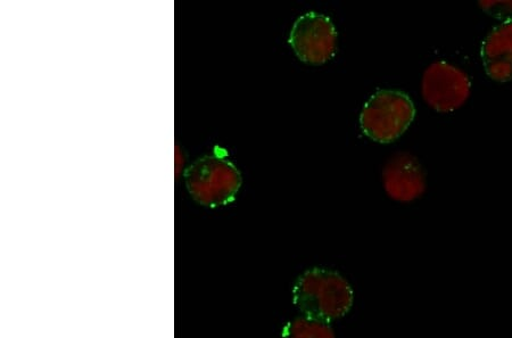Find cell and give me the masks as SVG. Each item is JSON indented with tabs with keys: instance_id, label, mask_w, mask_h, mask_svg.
Instances as JSON below:
<instances>
[{
	"instance_id": "obj_1",
	"label": "cell",
	"mask_w": 512,
	"mask_h": 338,
	"mask_svg": "<svg viewBox=\"0 0 512 338\" xmlns=\"http://www.w3.org/2000/svg\"><path fill=\"white\" fill-rule=\"evenodd\" d=\"M292 300L301 316L332 324L351 311L354 292L340 272L311 268L295 280Z\"/></svg>"
},
{
	"instance_id": "obj_8",
	"label": "cell",
	"mask_w": 512,
	"mask_h": 338,
	"mask_svg": "<svg viewBox=\"0 0 512 338\" xmlns=\"http://www.w3.org/2000/svg\"><path fill=\"white\" fill-rule=\"evenodd\" d=\"M282 335L283 338H336L330 324L303 316L288 321Z\"/></svg>"
},
{
	"instance_id": "obj_4",
	"label": "cell",
	"mask_w": 512,
	"mask_h": 338,
	"mask_svg": "<svg viewBox=\"0 0 512 338\" xmlns=\"http://www.w3.org/2000/svg\"><path fill=\"white\" fill-rule=\"evenodd\" d=\"M472 93V82L465 71L448 62H434L421 79V95L431 109L451 113L460 109Z\"/></svg>"
},
{
	"instance_id": "obj_2",
	"label": "cell",
	"mask_w": 512,
	"mask_h": 338,
	"mask_svg": "<svg viewBox=\"0 0 512 338\" xmlns=\"http://www.w3.org/2000/svg\"><path fill=\"white\" fill-rule=\"evenodd\" d=\"M185 181L193 199L209 208L235 200L242 186L241 172L220 155H205L185 171Z\"/></svg>"
},
{
	"instance_id": "obj_7",
	"label": "cell",
	"mask_w": 512,
	"mask_h": 338,
	"mask_svg": "<svg viewBox=\"0 0 512 338\" xmlns=\"http://www.w3.org/2000/svg\"><path fill=\"white\" fill-rule=\"evenodd\" d=\"M481 56L485 72L492 80H512V20L503 21L487 35Z\"/></svg>"
},
{
	"instance_id": "obj_3",
	"label": "cell",
	"mask_w": 512,
	"mask_h": 338,
	"mask_svg": "<svg viewBox=\"0 0 512 338\" xmlns=\"http://www.w3.org/2000/svg\"><path fill=\"white\" fill-rule=\"evenodd\" d=\"M415 104L399 90H378L363 106L360 126L374 142L390 144L399 139L414 121Z\"/></svg>"
},
{
	"instance_id": "obj_6",
	"label": "cell",
	"mask_w": 512,
	"mask_h": 338,
	"mask_svg": "<svg viewBox=\"0 0 512 338\" xmlns=\"http://www.w3.org/2000/svg\"><path fill=\"white\" fill-rule=\"evenodd\" d=\"M382 179L385 193L396 202H414L426 191L423 164L408 152L395 153L387 160Z\"/></svg>"
},
{
	"instance_id": "obj_5",
	"label": "cell",
	"mask_w": 512,
	"mask_h": 338,
	"mask_svg": "<svg viewBox=\"0 0 512 338\" xmlns=\"http://www.w3.org/2000/svg\"><path fill=\"white\" fill-rule=\"evenodd\" d=\"M288 41L302 62L321 65L336 53L337 31L328 16L309 12L295 21Z\"/></svg>"
}]
</instances>
